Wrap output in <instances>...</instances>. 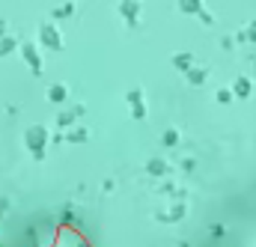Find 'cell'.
<instances>
[{
  "label": "cell",
  "instance_id": "obj_1",
  "mask_svg": "<svg viewBox=\"0 0 256 247\" xmlns=\"http://www.w3.org/2000/svg\"><path fill=\"white\" fill-rule=\"evenodd\" d=\"M51 247H90V244H86V238H84L78 230H72V226H60Z\"/></svg>",
  "mask_w": 256,
  "mask_h": 247
}]
</instances>
